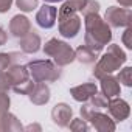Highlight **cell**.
Instances as JSON below:
<instances>
[{"instance_id":"6da1fadb","label":"cell","mask_w":132,"mask_h":132,"mask_svg":"<svg viewBox=\"0 0 132 132\" xmlns=\"http://www.w3.org/2000/svg\"><path fill=\"white\" fill-rule=\"evenodd\" d=\"M84 27H86L84 45H87L96 54H100L104 50V47L112 40L110 27L103 17H100L98 13L84 16Z\"/></svg>"},{"instance_id":"7a4b0ae2","label":"cell","mask_w":132,"mask_h":132,"mask_svg":"<svg viewBox=\"0 0 132 132\" xmlns=\"http://www.w3.org/2000/svg\"><path fill=\"white\" fill-rule=\"evenodd\" d=\"M126 61H127V56H126L124 50L117 44H110L107 47V51L98 59L95 69H93V76L96 79H100L106 75H112L113 72H117L123 67Z\"/></svg>"},{"instance_id":"3957f363","label":"cell","mask_w":132,"mask_h":132,"mask_svg":"<svg viewBox=\"0 0 132 132\" xmlns=\"http://www.w3.org/2000/svg\"><path fill=\"white\" fill-rule=\"evenodd\" d=\"M30 78L34 82H54L61 78V67L48 59H36L27 64Z\"/></svg>"},{"instance_id":"277c9868","label":"cell","mask_w":132,"mask_h":132,"mask_svg":"<svg viewBox=\"0 0 132 132\" xmlns=\"http://www.w3.org/2000/svg\"><path fill=\"white\" fill-rule=\"evenodd\" d=\"M44 53L50 57H53V62L59 67L70 65L75 61V50L64 40H59L57 37H51L44 45Z\"/></svg>"},{"instance_id":"5b68a950","label":"cell","mask_w":132,"mask_h":132,"mask_svg":"<svg viewBox=\"0 0 132 132\" xmlns=\"http://www.w3.org/2000/svg\"><path fill=\"white\" fill-rule=\"evenodd\" d=\"M104 20L110 28H126L132 22V13L129 8L120 6H109L104 14Z\"/></svg>"},{"instance_id":"8992f818","label":"cell","mask_w":132,"mask_h":132,"mask_svg":"<svg viewBox=\"0 0 132 132\" xmlns=\"http://www.w3.org/2000/svg\"><path fill=\"white\" fill-rule=\"evenodd\" d=\"M57 25H59V34L65 39H73L78 36L81 31V17L76 14H69L57 17Z\"/></svg>"},{"instance_id":"52a82bcc","label":"cell","mask_w":132,"mask_h":132,"mask_svg":"<svg viewBox=\"0 0 132 132\" xmlns=\"http://www.w3.org/2000/svg\"><path fill=\"white\" fill-rule=\"evenodd\" d=\"M107 109H109V115L113 118L115 123H121L130 115V107H129L127 101H124V100H121L118 96L109 98Z\"/></svg>"},{"instance_id":"ba28073f","label":"cell","mask_w":132,"mask_h":132,"mask_svg":"<svg viewBox=\"0 0 132 132\" xmlns=\"http://www.w3.org/2000/svg\"><path fill=\"white\" fill-rule=\"evenodd\" d=\"M56 19H57V8L53 5H42L36 13V23L44 30L53 28Z\"/></svg>"},{"instance_id":"9c48e42d","label":"cell","mask_w":132,"mask_h":132,"mask_svg":"<svg viewBox=\"0 0 132 132\" xmlns=\"http://www.w3.org/2000/svg\"><path fill=\"white\" fill-rule=\"evenodd\" d=\"M73 118V110L67 103H57L51 109V120L59 127H67Z\"/></svg>"},{"instance_id":"30bf717a","label":"cell","mask_w":132,"mask_h":132,"mask_svg":"<svg viewBox=\"0 0 132 132\" xmlns=\"http://www.w3.org/2000/svg\"><path fill=\"white\" fill-rule=\"evenodd\" d=\"M8 28H10V33H11L13 37L20 39V37H23L25 34H28L31 31V20L23 14H16L10 20Z\"/></svg>"},{"instance_id":"8fae6325","label":"cell","mask_w":132,"mask_h":132,"mask_svg":"<svg viewBox=\"0 0 132 132\" xmlns=\"http://www.w3.org/2000/svg\"><path fill=\"white\" fill-rule=\"evenodd\" d=\"M89 121H90L92 126H93L96 130H100V132H113L115 127H117V123L113 121V118H112L110 115H107V113H103L101 110L95 112V113L90 117Z\"/></svg>"},{"instance_id":"7c38bea8","label":"cell","mask_w":132,"mask_h":132,"mask_svg":"<svg viewBox=\"0 0 132 132\" xmlns=\"http://www.w3.org/2000/svg\"><path fill=\"white\" fill-rule=\"evenodd\" d=\"M98 92V87L95 82H84L79 86H75L70 89V95L75 101L78 103H86L92 98V95H95Z\"/></svg>"},{"instance_id":"4fadbf2b","label":"cell","mask_w":132,"mask_h":132,"mask_svg":"<svg viewBox=\"0 0 132 132\" xmlns=\"http://www.w3.org/2000/svg\"><path fill=\"white\" fill-rule=\"evenodd\" d=\"M19 45H20V50L27 54H34L40 50V45H42V40H40V36L36 33V31H30L28 34H25L23 37L19 39Z\"/></svg>"},{"instance_id":"5bb4252c","label":"cell","mask_w":132,"mask_h":132,"mask_svg":"<svg viewBox=\"0 0 132 132\" xmlns=\"http://www.w3.org/2000/svg\"><path fill=\"white\" fill-rule=\"evenodd\" d=\"M28 98L33 104L36 106H44L50 101L51 98V92H50V87L45 84V82H36L33 90L28 93Z\"/></svg>"},{"instance_id":"9a60e30c","label":"cell","mask_w":132,"mask_h":132,"mask_svg":"<svg viewBox=\"0 0 132 132\" xmlns=\"http://www.w3.org/2000/svg\"><path fill=\"white\" fill-rule=\"evenodd\" d=\"M101 81V92L107 96V98H113L118 96L121 92V84L118 82V79L112 75H106L103 78H100Z\"/></svg>"},{"instance_id":"2e32d148","label":"cell","mask_w":132,"mask_h":132,"mask_svg":"<svg viewBox=\"0 0 132 132\" xmlns=\"http://www.w3.org/2000/svg\"><path fill=\"white\" fill-rule=\"evenodd\" d=\"M20 132L23 130L22 123L17 120L16 115L10 113V112H3L0 113V132Z\"/></svg>"},{"instance_id":"e0dca14e","label":"cell","mask_w":132,"mask_h":132,"mask_svg":"<svg viewBox=\"0 0 132 132\" xmlns=\"http://www.w3.org/2000/svg\"><path fill=\"white\" fill-rule=\"evenodd\" d=\"M6 73L11 79V87L13 86H17L23 81H27L30 78V73H28V69H27V65H22V64H13L10 65V67L6 69Z\"/></svg>"},{"instance_id":"ac0fdd59","label":"cell","mask_w":132,"mask_h":132,"mask_svg":"<svg viewBox=\"0 0 132 132\" xmlns=\"http://www.w3.org/2000/svg\"><path fill=\"white\" fill-rule=\"evenodd\" d=\"M98 59V54L90 50L87 45H79L75 50V61H79L81 64H93Z\"/></svg>"},{"instance_id":"d6986e66","label":"cell","mask_w":132,"mask_h":132,"mask_svg":"<svg viewBox=\"0 0 132 132\" xmlns=\"http://www.w3.org/2000/svg\"><path fill=\"white\" fill-rule=\"evenodd\" d=\"M19 53L16 51H11V53H0V72L2 70H6L10 65L16 64L17 59H19Z\"/></svg>"},{"instance_id":"ffe728a7","label":"cell","mask_w":132,"mask_h":132,"mask_svg":"<svg viewBox=\"0 0 132 132\" xmlns=\"http://www.w3.org/2000/svg\"><path fill=\"white\" fill-rule=\"evenodd\" d=\"M115 78L118 79L120 84H123V86H126V87H130V86H132V69H130V67L121 69L120 73H118Z\"/></svg>"},{"instance_id":"44dd1931","label":"cell","mask_w":132,"mask_h":132,"mask_svg":"<svg viewBox=\"0 0 132 132\" xmlns=\"http://www.w3.org/2000/svg\"><path fill=\"white\" fill-rule=\"evenodd\" d=\"M34 84H36V82H34L31 78H28L27 81H23V82H20V84H17V86H13L11 89H13L16 93H20V95H28V93L33 90Z\"/></svg>"},{"instance_id":"7402d4cb","label":"cell","mask_w":132,"mask_h":132,"mask_svg":"<svg viewBox=\"0 0 132 132\" xmlns=\"http://www.w3.org/2000/svg\"><path fill=\"white\" fill-rule=\"evenodd\" d=\"M95 107H98L100 110L101 109H106L107 107V103H109V98L103 93V92H96L95 95H92V98L89 100Z\"/></svg>"},{"instance_id":"603a6c76","label":"cell","mask_w":132,"mask_h":132,"mask_svg":"<svg viewBox=\"0 0 132 132\" xmlns=\"http://www.w3.org/2000/svg\"><path fill=\"white\" fill-rule=\"evenodd\" d=\"M67 127H70L75 132H86V130L90 129V126L87 124V121L82 120V118H72V121L69 123Z\"/></svg>"},{"instance_id":"cb8c5ba5","label":"cell","mask_w":132,"mask_h":132,"mask_svg":"<svg viewBox=\"0 0 132 132\" xmlns=\"http://www.w3.org/2000/svg\"><path fill=\"white\" fill-rule=\"evenodd\" d=\"M16 5H17V8H19L20 11H23V13H31V11H34V10L37 8L39 2H37V0H16Z\"/></svg>"},{"instance_id":"d4e9b609","label":"cell","mask_w":132,"mask_h":132,"mask_svg":"<svg viewBox=\"0 0 132 132\" xmlns=\"http://www.w3.org/2000/svg\"><path fill=\"white\" fill-rule=\"evenodd\" d=\"M98 110H100V109H98V107H95L90 101H86V103L82 104L81 110H79V112H81V118H82V120H86V121H89V120H90V117H92L95 112H98Z\"/></svg>"},{"instance_id":"484cf974","label":"cell","mask_w":132,"mask_h":132,"mask_svg":"<svg viewBox=\"0 0 132 132\" xmlns=\"http://www.w3.org/2000/svg\"><path fill=\"white\" fill-rule=\"evenodd\" d=\"M98 11H100V2H96V0H86V5H84V8L81 10L82 16L96 14Z\"/></svg>"},{"instance_id":"4316f807","label":"cell","mask_w":132,"mask_h":132,"mask_svg":"<svg viewBox=\"0 0 132 132\" xmlns=\"http://www.w3.org/2000/svg\"><path fill=\"white\" fill-rule=\"evenodd\" d=\"M11 89V79L5 70L0 72V92H8Z\"/></svg>"},{"instance_id":"83f0119b","label":"cell","mask_w":132,"mask_h":132,"mask_svg":"<svg viewBox=\"0 0 132 132\" xmlns=\"http://www.w3.org/2000/svg\"><path fill=\"white\" fill-rule=\"evenodd\" d=\"M11 106V100L8 96V92H0V113L8 112Z\"/></svg>"},{"instance_id":"f1b7e54d","label":"cell","mask_w":132,"mask_h":132,"mask_svg":"<svg viewBox=\"0 0 132 132\" xmlns=\"http://www.w3.org/2000/svg\"><path fill=\"white\" fill-rule=\"evenodd\" d=\"M130 36H132V28H130V25L129 27H126V30H124V33H123V37H121V40H123V44L126 45V48H132V40H130Z\"/></svg>"},{"instance_id":"f546056e","label":"cell","mask_w":132,"mask_h":132,"mask_svg":"<svg viewBox=\"0 0 132 132\" xmlns=\"http://www.w3.org/2000/svg\"><path fill=\"white\" fill-rule=\"evenodd\" d=\"M11 5H13V0H0V13H8L11 10Z\"/></svg>"},{"instance_id":"4dcf8cb0","label":"cell","mask_w":132,"mask_h":132,"mask_svg":"<svg viewBox=\"0 0 132 132\" xmlns=\"http://www.w3.org/2000/svg\"><path fill=\"white\" fill-rule=\"evenodd\" d=\"M6 40H8V34L5 33V30H3V28H0V47L5 45V44H6Z\"/></svg>"},{"instance_id":"1f68e13d","label":"cell","mask_w":132,"mask_h":132,"mask_svg":"<svg viewBox=\"0 0 132 132\" xmlns=\"http://www.w3.org/2000/svg\"><path fill=\"white\" fill-rule=\"evenodd\" d=\"M117 2H118L120 6H123V8H130V6H132V0H117Z\"/></svg>"},{"instance_id":"d6a6232c","label":"cell","mask_w":132,"mask_h":132,"mask_svg":"<svg viewBox=\"0 0 132 132\" xmlns=\"http://www.w3.org/2000/svg\"><path fill=\"white\" fill-rule=\"evenodd\" d=\"M25 129H27V130H31V129H40V126H37V124H30V126H27Z\"/></svg>"},{"instance_id":"836d02e7","label":"cell","mask_w":132,"mask_h":132,"mask_svg":"<svg viewBox=\"0 0 132 132\" xmlns=\"http://www.w3.org/2000/svg\"><path fill=\"white\" fill-rule=\"evenodd\" d=\"M47 3H57V2H64V0H44Z\"/></svg>"}]
</instances>
